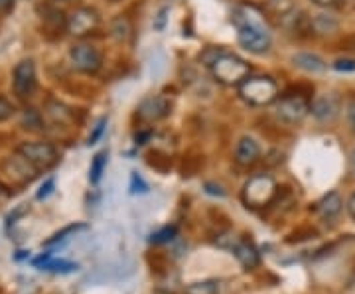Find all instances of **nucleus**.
I'll use <instances>...</instances> for the list:
<instances>
[{
    "label": "nucleus",
    "instance_id": "11",
    "mask_svg": "<svg viewBox=\"0 0 355 294\" xmlns=\"http://www.w3.org/2000/svg\"><path fill=\"white\" fill-rule=\"evenodd\" d=\"M310 113L320 123H331L338 116V113H340V103L330 93L320 95V97H316L314 101L310 103Z\"/></svg>",
    "mask_w": 355,
    "mask_h": 294
},
{
    "label": "nucleus",
    "instance_id": "29",
    "mask_svg": "<svg viewBox=\"0 0 355 294\" xmlns=\"http://www.w3.org/2000/svg\"><path fill=\"white\" fill-rule=\"evenodd\" d=\"M53 190H55V180L48 178L42 186H40L36 198H38V200H46V198H50L51 193H53Z\"/></svg>",
    "mask_w": 355,
    "mask_h": 294
},
{
    "label": "nucleus",
    "instance_id": "30",
    "mask_svg": "<svg viewBox=\"0 0 355 294\" xmlns=\"http://www.w3.org/2000/svg\"><path fill=\"white\" fill-rule=\"evenodd\" d=\"M28 209H30V205L22 204L20 207H18V209H14L12 214H10V216L6 218V223H8V225H10V223H16V219L20 218V216H24Z\"/></svg>",
    "mask_w": 355,
    "mask_h": 294
},
{
    "label": "nucleus",
    "instance_id": "26",
    "mask_svg": "<svg viewBox=\"0 0 355 294\" xmlns=\"http://www.w3.org/2000/svg\"><path fill=\"white\" fill-rule=\"evenodd\" d=\"M14 113H16L14 103L8 101L6 97H2V95H0V123H2V121H8Z\"/></svg>",
    "mask_w": 355,
    "mask_h": 294
},
{
    "label": "nucleus",
    "instance_id": "28",
    "mask_svg": "<svg viewBox=\"0 0 355 294\" xmlns=\"http://www.w3.org/2000/svg\"><path fill=\"white\" fill-rule=\"evenodd\" d=\"M130 192L132 193H146L148 192V184L144 182V180L140 178L137 172H132V176H130Z\"/></svg>",
    "mask_w": 355,
    "mask_h": 294
},
{
    "label": "nucleus",
    "instance_id": "21",
    "mask_svg": "<svg viewBox=\"0 0 355 294\" xmlns=\"http://www.w3.org/2000/svg\"><path fill=\"white\" fill-rule=\"evenodd\" d=\"M219 293V282L217 281H202L191 282L186 286V294H217Z\"/></svg>",
    "mask_w": 355,
    "mask_h": 294
},
{
    "label": "nucleus",
    "instance_id": "22",
    "mask_svg": "<svg viewBox=\"0 0 355 294\" xmlns=\"http://www.w3.org/2000/svg\"><path fill=\"white\" fill-rule=\"evenodd\" d=\"M178 235V227L176 225H166V227H162L160 231H156V233H153V237H150V241L156 245L160 243H168V241H172L174 237Z\"/></svg>",
    "mask_w": 355,
    "mask_h": 294
},
{
    "label": "nucleus",
    "instance_id": "37",
    "mask_svg": "<svg viewBox=\"0 0 355 294\" xmlns=\"http://www.w3.org/2000/svg\"><path fill=\"white\" fill-rule=\"evenodd\" d=\"M354 166H355V153H354Z\"/></svg>",
    "mask_w": 355,
    "mask_h": 294
},
{
    "label": "nucleus",
    "instance_id": "24",
    "mask_svg": "<svg viewBox=\"0 0 355 294\" xmlns=\"http://www.w3.org/2000/svg\"><path fill=\"white\" fill-rule=\"evenodd\" d=\"M105 128H107V116H101V119L97 121V125H95L93 130H91V135H89V139H87L89 146H93V144H97V142H99V139L103 137V132H105Z\"/></svg>",
    "mask_w": 355,
    "mask_h": 294
},
{
    "label": "nucleus",
    "instance_id": "9",
    "mask_svg": "<svg viewBox=\"0 0 355 294\" xmlns=\"http://www.w3.org/2000/svg\"><path fill=\"white\" fill-rule=\"evenodd\" d=\"M99 14L95 12L93 8H87V6H81V8H76L71 16L67 18V30H69V34H73V36H87L91 34L93 30H97V26H99Z\"/></svg>",
    "mask_w": 355,
    "mask_h": 294
},
{
    "label": "nucleus",
    "instance_id": "33",
    "mask_svg": "<svg viewBox=\"0 0 355 294\" xmlns=\"http://www.w3.org/2000/svg\"><path fill=\"white\" fill-rule=\"evenodd\" d=\"M205 192L211 193V196H219V198L225 196L223 188H221V186H216V184H205Z\"/></svg>",
    "mask_w": 355,
    "mask_h": 294
},
{
    "label": "nucleus",
    "instance_id": "20",
    "mask_svg": "<svg viewBox=\"0 0 355 294\" xmlns=\"http://www.w3.org/2000/svg\"><path fill=\"white\" fill-rule=\"evenodd\" d=\"M130 32H132V28H130V22H128L127 16H116L111 22V34L119 42H127L130 38Z\"/></svg>",
    "mask_w": 355,
    "mask_h": 294
},
{
    "label": "nucleus",
    "instance_id": "1",
    "mask_svg": "<svg viewBox=\"0 0 355 294\" xmlns=\"http://www.w3.org/2000/svg\"><path fill=\"white\" fill-rule=\"evenodd\" d=\"M233 22L237 26V42L241 48L257 55L270 50V44H272L270 32L266 30V26L261 22V18L253 10L241 8L239 12H235Z\"/></svg>",
    "mask_w": 355,
    "mask_h": 294
},
{
    "label": "nucleus",
    "instance_id": "10",
    "mask_svg": "<svg viewBox=\"0 0 355 294\" xmlns=\"http://www.w3.org/2000/svg\"><path fill=\"white\" fill-rule=\"evenodd\" d=\"M170 111H172L170 99L164 97V95H154V97H148V99H144V101L140 103L137 115L144 123H156V121L166 119V116L170 115Z\"/></svg>",
    "mask_w": 355,
    "mask_h": 294
},
{
    "label": "nucleus",
    "instance_id": "14",
    "mask_svg": "<svg viewBox=\"0 0 355 294\" xmlns=\"http://www.w3.org/2000/svg\"><path fill=\"white\" fill-rule=\"evenodd\" d=\"M6 168H8L10 176L22 180V182H32V180L36 178V174L40 172L38 168L32 166L20 153L6 160Z\"/></svg>",
    "mask_w": 355,
    "mask_h": 294
},
{
    "label": "nucleus",
    "instance_id": "7",
    "mask_svg": "<svg viewBox=\"0 0 355 294\" xmlns=\"http://www.w3.org/2000/svg\"><path fill=\"white\" fill-rule=\"evenodd\" d=\"M69 58H71V64L76 69H79L81 74H89V76L97 74L103 65L101 51L91 44H76L69 50Z\"/></svg>",
    "mask_w": 355,
    "mask_h": 294
},
{
    "label": "nucleus",
    "instance_id": "36",
    "mask_svg": "<svg viewBox=\"0 0 355 294\" xmlns=\"http://www.w3.org/2000/svg\"><path fill=\"white\" fill-rule=\"evenodd\" d=\"M347 211H349V216L355 219V192L352 193V198L347 200Z\"/></svg>",
    "mask_w": 355,
    "mask_h": 294
},
{
    "label": "nucleus",
    "instance_id": "3",
    "mask_svg": "<svg viewBox=\"0 0 355 294\" xmlns=\"http://www.w3.org/2000/svg\"><path fill=\"white\" fill-rule=\"evenodd\" d=\"M239 95L253 107H265L279 99V85L268 76H249L239 85Z\"/></svg>",
    "mask_w": 355,
    "mask_h": 294
},
{
    "label": "nucleus",
    "instance_id": "12",
    "mask_svg": "<svg viewBox=\"0 0 355 294\" xmlns=\"http://www.w3.org/2000/svg\"><path fill=\"white\" fill-rule=\"evenodd\" d=\"M261 156V146L259 142L254 141L253 137H241L237 146H235V162L239 166H253L254 162L259 160Z\"/></svg>",
    "mask_w": 355,
    "mask_h": 294
},
{
    "label": "nucleus",
    "instance_id": "17",
    "mask_svg": "<svg viewBox=\"0 0 355 294\" xmlns=\"http://www.w3.org/2000/svg\"><path fill=\"white\" fill-rule=\"evenodd\" d=\"M338 28H340L338 20L334 16H330V14H316L310 20V30L314 34H318V36H330Z\"/></svg>",
    "mask_w": 355,
    "mask_h": 294
},
{
    "label": "nucleus",
    "instance_id": "38",
    "mask_svg": "<svg viewBox=\"0 0 355 294\" xmlns=\"http://www.w3.org/2000/svg\"><path fill=\"white\" fill-rule=\"evenodd\" d=\"M354 50H355V46H354Z\"/></svg>",
    "mask_w": 355,
    "mask_h": 294
},
{
    "label": "nucleus",
    "instance_id": "31",
    "mask_svg": "<svg viewBox=\"0 0 355 294\" xmlns=\"http://www.w3.org/2000/svg\"><path fill=\"white\" fill-rule=\"evenodd\" d=\"M170 12L168 8H160V12H158V18H156V22H154V30H164V26H166V14Z\"/></svg>",
    "mask_w": 355,
    "mask_h": 294
},
{
    "label": "nucleus",
    "instance_id": "5",
    "mask_svg": "<svg viewBox=\"0 0 355 294\" xmlns=\"http://www.w3.org/2000/svg\"><path fill=\"white\" fill-rule=\"evenodd\" d=\"M277 196V182L266 174H257L243 188V202L249 207H265Z\"/></svg>",
    "mask_w": 355,
    "mask_h": 294
},
{
    "label": "nucleus",
    "instance_id": "13",
    "mask_svg": "<svg viewBox=\"0 0 355 294\" xmlns=\"http://www.w3.org/2000/svg\"><path fill=\"white\" fill-rule=\"evenodd\" d=\"M343 209V200L342 196L338 192H330L326 193L316 205H314V211H316L318 216L322 219H336L340 214H342Z\"/></svg>",
    "mask_w": 355,
    "mask_h": 294
},
{
    "label": "nucleus",
    "instance_id": "35",
    "mask_svg": "<svg viewBox=\"0 0 355 294\" xmlns=\"http://www.w3.org/2000/svg\"><path fill=\"white\" fill-rule=\"evenodd\" d=\"M14 8V0H0V14H8Z\"/></svg>",
    "mask_w": 355,
    "mask_h": 294
},
{
    "label": "nucleus",
    "instance_id": "23",
    "mask_svg": "<svg viewBox=\"0 0 355 294\" xmlns=\"http://www.w3.org/2000/svg\"><path fill=\"white\" fill-rule=\"evenodd\" d=\"M22 127L30 130H40L42 128V116L36 109H26L22 116Z\"/></svg>",
    "mask_w": 355,
    "mask_h": 294
},
{
    "label": "nucleus",
    "instance_id": "4",
    "mask_svg": "<svg viewBox=\"0 0 355 294\" xmlns=\"http://www.w3.org/2000/svg\"><path fill=\"white\" fill-rule=\"evenodd\" d=\"M275 103V113L286 125H300L310 115V99L302 93H284Z\"/></svg>",
    "mask_w": 355,
    "mask_h": 294
},
{
    "label": "nucleus",
    "instance_id": "32",
    "mask_svg": "<svg viewBox=\"0 0 355 294\" xmlns=\"http://www.w3.org/2000/svg\"><path fill=\"white\" fill-rule=\"evenodd\" d=\"M342 0H312V4H316L320 8H334V6H338Z\"/></svg>",
    "mask_w": 355,
    "mask_h": 294
},
{
    "label": "nucleus",
    "instance_id": "6",
    "mask_svg": "<svg viewBox=\"0 0 355 294\" xmlns=\"http://www.w3.org/2000/svg\"><path fill=\"white\" fill-rule=\"evenodd\" d=\"M18 153L38 170H48L58 162V148L50 142H24Z\"/></svg>",
    "mask_w": 355,
    "mask_h": 294
},
{
    "label": "nucleus",
    "instance_id": "34",
    "mask_svg": "<svg viewBox=\"0 0 355 294\" xmlns=\"http://www.w3.org/2000/svg\"><path fill=\"white\" fill-rule=\"evenodd\" d=\"M347 123H349V127L355 132V101L349 105V109H347Z\"/></svg>",
    "mask_w": 355,
    "mask_h": 294
},
{
    "label": "nucleus",
    "instance_id": "19",
    "mask_svg": "<svg viewBox=\"0 0 355 294\" xmlns=\"http://www.w3.org/2000/svg\"><path fill=\"white\" fill-rule=\"evenodd\" d=\"M107 160H109L107 150L95 154V158L91 160V168H89V182H91V184L97 186V184L101 182L103 172H105V168H107Z\"/></svg>",
    "mask_w": 355,
    "mask_h": 294
},
{
    "label": "nucleus",
    "instance_id": "18",
    "mask_svg": "<svg viewBox=\"0 0 355 294\" xmlns=\"http://www.w3.org/2000/svg\"><path fill=\"white\" fill-rule=\"evenodd\" d=\"M34 265L44 270H51V273H73V270H77V263H69V261H55V259H51L50 253L38 257V259L34 261Z\"/></svg>",
    "mask_w": 355,
    "mask_h": 294
},
{
    "label": "nucleus",
    "instance_id": "15",
    "mask_svg": "<svg viewBox=\"0 0 355 294\" xmlns=\"http://www.w3.org/2000/svg\"><path fill=\"white\" fill-rule=\"evenodd\" d=\"M292 64L296 65L298 69H302L306 74H322L326 71V62L316 55V53H310V51H298L292 55Z\"/></svg>",
    "mask_w": 355,
    "mask_h": 294
},
{
    "label": "nucleus",
    "instance_id": "27",
    "mask_svg": "<svg viewBox=\"0 0 355 294\" xmlns=\"http://www.w3.org/2000/svg\"><path fill=\"white\" fill-rule=\"evenodd\" d=\"M331 67L336 69V71H343V74H352L355 71V60L352 58H340V60H336Z\"/></svg>",
    "mask_w": 355,
    "mask_h": 294
},
{
    "label": "nucleus",
    "instance_id": "25",
    "mask_svg": "<svg viewBox=\"0 0 355 294\" xmlns=\"http://www.w3.org/2000/svg\"><path fill=\"white\" fill-rule=\"evenodd\" d=\"M79 230H85V225H83V223H77V225H67L64 231L55 233V235H53L51 239H48V241H46V245L60 243V241H64V239L67 237V235H69V233H76V231H79Z\"/></svg>",
    "mask_w": 355,
    "mask_h": 294
},
{
    "label": "nucleus",
    "instance_id": "2",
    "mask_svg": "<svg viewBox=\"0 0 355 294\" xmlns=\"http://www.w3.org/2000/svg\"><path fill=\"white\" fill-rule=\"evenodd\" d=\"M209 69L221 85H229V87H233V85L239 87L243 81L251 76V65L243 58H239L237 53L225 50H221L216 62L209 65Z\"/></svg>",
    "mask_w": 355,
    "mask_h": 294
},
{
    "label": "nucleus",
    "instance_id": "16",
    "mask_svg": "<svg viewBox=\"0 0 355 294\" xmlns=\"http://www.w3.org/2000/svg\"><path fill=\"white\" fill-rule=\"evenodd\" d=\"M233 253H235L237 261L241 263L245 269H254L259 265V261H261L257 247L253 243H249V241H237L235 247H233Z\"/></svg>",
    "mask_w": 355,
    "mask_h": 294
},
{
    "label": "nucleus",
    "instance_id": "8",
    "mask_svg": "<svg viewBox=\"0 0 355 294\" xmlns=\"http://www.w3.org/2000/svg\"><path fill=\"white\" fill-rule=\"evenodd\" d=\"M36 85H38V77H36L34 62L32 60H22L20 64H16L12 71L14 93L20 99H28L36 91Z\"/></svg>",
    "mask_w": 355,
    "mask_h": 294
}]
</instances>
